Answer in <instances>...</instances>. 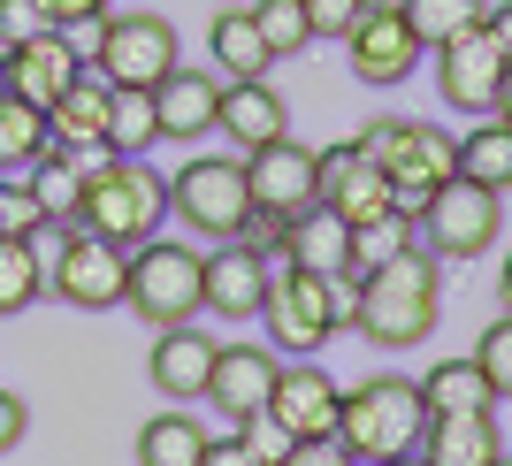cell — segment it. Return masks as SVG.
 Here are the masks:
<instances>
[{"label":"cell","mask_w":512,"mask_h":466,"mask_svg":"<svg viewBox=\"0 0 512 466\" xmlns=\"http://www.w3.org/2000/svg\"><path fill=\"white\" fill-rule=\"evenodd\" d=\"M360 329L367 344H383V352H406V344H421L428 329H436V314H444V260L428 253V245H406V253L375 260V268H360Z\"/></svg>","instance_id":"obj_1"},{"label":"cell","mask_w":512,"mask_h":466,"mask_svg":"<svg viewBox=\"0 0 512 466\" xmlns=\"http://www.w3.org/2000/svg\"><path fill=\"white\" fill-rule=\"evenodd\" d=\"M421 428H428V405H421V382L406 375H367L337 398V444L360 466L406 459L421 444Z\"/></svg>","instance_id":"obj_2"},{"label":"cell","mask_w":512,"mask_h":466,"mask_svg":"<svg viewBox=\"0 0 512 466\" xmlns=\"http://www.w3.org/2000/svg\"><path fill=\"white\" fill-rule=\"evenodd\" d=\"M169 222V176L146 169V161H100L85 176V199H77V222L69 230H92L107 245H146L153 230Z\"/></svg>","instance_id":"obj_3"},{"label":"cell","mask_w":512,"mask_h":466,"mask_svg":"<svg viewBox=\"0 0 512 466\" xmlns=\"http://www.w3.org/2000/svg\"><path fill=\"white\" fill-rule=\"evenodd\" d=\"M123 306L146 321V329L199 321V314H207V253L176 245V237H146V245H130Z\"/></svg>","instance_id":"obj_4"},{"label":"cell","mask_w":512,"mask_h":466,"mask_svg":"<svg viewBox=\"0 0 512 466\" xmlns=\"http://www.w3.org/2000/svg\"><path fill=\"white\" fill-rule=\"evenodd\" d=\"M169 214L192 237L222 245V237H245L253 222V184H245V161H184L169 176Z\"/></svg>","instance_id":"obj_5"},{"label":"cell","mask_w":512,"mask_h":466,"mask_svg":"<svg viewBox=\"0 0 512 466\" xmlns=\"http://www.w3.org/2000/svg\"><path fill=\"white\" fill-rule=\"evenodd\" d=\"M497 222H505V191H482L467 176H451L421 214H413V237H421L436 260H482L497 245Z\"/></svg>","instance_id":"obj_6"},{"label":"cell","mask_w":512,"mask_h":466,"mask_svg":"<svg viewBox=\"0 0 512 466\" xmlns=\"http://www.w3.org/2000/svg\"><path fill=\"white\" fill-rule=\"evenodd\" d=\"M92 69L107 85H130V92H153L161 77L176 69V23L169 16H107L100 23V46H92Z\"/></svg>","instance_id":"obj_7"},{"label":"cell","mask_w":512,"mask_h":466,"mask_svg":"<svg viewBox=\"0 0 512 466\" xmlns=\"http://www.w3.org/2000/svg\"><path fill=\"white\" fill-rule=\"evenodd\" d=\"M123 276H130L123 245H107L92 230H62V253L46 268V291H62L77 314H107V306H123Z\"/></svg>","instance_id":"obj_8"},{"label":"cell","mask_w":512,"mask_h":466,"mask_svg":"<svg viewBox=\"0 0 512 466\" xmlns=\"http://www.w3.org/2000/svg\"><path fill=\"white\" fill-rule=\"evenodd\" d=\"M260 321L276 329V344H283V352L314 360L321 344L337 337V329H329V276H314V268H291V260H283L276 276H268V298H260Z\"/></svg>","instance_id":"obj_9"},{"label":"cell","mask_w":512,"mask_h":466,"mask_svg":"<svg viewBox=\"0 0 512 466\" xmlns=\"http://www.w3.org/2000/svg\"><path fill=\"white\" fill-rule=\"evenodd\" d=\"M505 54H497L490 23H467V31H451L436 46V92H444L459 115H490L497 107V85H505Z\"/></svg>","instance_id":"obj_10"},{"label":"cell","mask_w":512,"mask_h":466,"mask_svg":"<svg viewBox=\"0 0 512 466\" xmlns=\"http://www.w3.org/2000/svg\"><path fill=\"white\" fill-rule=\"evenodd\" d=\"M344 54H352V77H360V85H406L428 46L413 39V23L398 16V0H383V8L367 0V16L344 31Z\"/></svg>","instance_id":"obj_11"},{"label":"cell","mask_w":512,"mask_h":466,"mask_svg":"<svg viewBox=\"0 0 512 466\" xmlns=\"http://www.w3.org/2000/svg\"><path fill=\"white\" fill-rule=\"evenodd\" d=\"M245 184H253V207L299 214V207H314V199H321V153L299 146V138L283 130V138H268V146L245 153Z\"/></svg>","instance_id":"obj_12"},{"label":"cell","mask_w":512,"mask_h":466,"mask_svg":"<svg viewBox=\"0 0 512 466\" xmlns=\"http://www.w3.org/2000/svg\"><path fill=\"white\" fill-rule=\"evenodd\" d=\"M77 77H85V54H77V46H69V31H54V23L0 54V85L16 92V100H31V107H54Z\"/></svg>","instance_id":"obj_13"},{"label":"cell","mask_w":512,"mask_h":466,"mask_svg":"<svg viewBox=\"0 0 512 466\" xmlns=\"http://www.w3.org/2000/svg\"><path fill=\"white\" fill-rule=\"evenodd\" d=\"M390 191H398V207L406 214H421L436 191L459 176V138L451 130H436V123H406V138H398V153H390Z\"/></svg>","instance_id":"obj_14"},{"label":"cell","mask_w":512,"mask_h":466,"mask_svg":"<svg viewBox=\"0 0 512 466\" xmlns=\"http://www.w3.org/2000/svg\"><path fill=\"white\" fill-rule=\"evenodd\" d=\"M214 352H222V344H214L207 329H199V321L153 329V352H146V375H153V390H161V398H176V405L207 398V382H214Z\"/></svg>","instance_id":"obj_15"},{"label":"cell","mask_w":512,"mask_h":466,"mask_svg":"<svg viewBox=\"0 0 512 466\" xmlns=\"http://www.w3.org/2000/svg\"><path fill=\"white\" fill-rule=\"evenodd\" d=\"M337 375H321L314 360L299 367H276V398H268V421L291 436V444H306V436H337Z\"/></svg>","instance_id":"obj_16"},{"label":"cell","mask_w":512,"mask_h":466,"mask_svg":"<svg viewBox=\"0 0 512 466\" xmlns=\"http://www.w3.org/2000/svg\"><path fill=\"white\" fill-rule=\"evenodd\" d=\"M321 207H337L344 222H375V214L398 207L390 176L360 153V138L352 146H321Z\"/></svg>","instance_id":"obj_17"},{"label":"cell","mask_w":512,"mask_h":466,"mask_svg":"<svg viewBox=\"0 0 512 466\" xmlns=\"http://www.w3.org/2000/svg\"><path fill=\"white\" fill-rule=\"evenodd\" d=\"M268 253L260 245H245V237H222L207 253V306L222 321H253L260 314V298H268Z\"/></svg>","instance_id":"obj_18"},{"label":"cell","mask_w":512,"mask_h":466,"mask_svg":"<svg viewBox=\"0 0 512 466\" xmlns=\"http://www.w3.org/2000/svg\"><path fill=\"white\" fill-rule=\"evenodd\" d=\"M214 100H222V77L176 62L169 77L153 85V123H161V138H169V146H199L214 130Z\"/></svg>","instance_id":"obj_19"},{"label":"cell","mask_w":512,"mask_h":466,"mask_svg":"<svg viewBox=\"0 0 512 466\" xmlns=\"http://www.w3.org/2000/svg\"><path fill=\"white\" fill-rule=\"evenodd\" d=\"M214 130L230 138V146H268L291 130V107L283 92H268V77H222V100H214Z\"/></svg>","instance_id":"obj_20"},{"label":"cell","mask_w":512,"mask_h":466,"mask_svg":"<svg viewBox=\"0 0 512 466\" xmlns=\"http://www.w3.org/2000/svg\"><path fill=\"white\" fill-rule=\"evenodd\" d=\"M207 398L222 405L230 421H253V413H268V398H276V352H268V344H222V352H214Z\"/></svg>","instance_id":"obj_21"},{"label":"cell","mask_w":512,"mask_h":466,"mask_svg":"<svg viewBox=\"0 0 512 466\" xmlns=\"http://www.w3.org/2000/svg\"><path fill=\"white\" fill-rule=\"evenodd\" d=\"M107 161V153H100ZM92 161V146H54L46 138V153L23 169V184H31V199H39V214H46V230H69L77 222V199H85V176L100 169Z\"/></svg>","instance_id":"obj_22"},{"label":"cell","mask_w":512,"mask_h":466,"mask_svg":"<svg viewBox=\"0 0 512 466\" xmlns=\"http://www.w3.org/2000/svg\"><path fill=\"white\" fill-rule=\"evenodd\" d=\"M413 451L428 466H497L505 459V436H497V413H436Z\"/></svg>","instance_id":"obj_23"},{"label":"cell","mask_w":512,"mask_h":466,"mask_svg":"<svg viewBox=\"0 0 512 466\" xmlns=\"http://www.w3.org/2000/svg\"><path fill=\"white\" fill-rule=\"evenodd\" d=\"M283 260L291 268H314V276H329V268H344L352 260V222H344L337 207H299L291 214V230H283Z\"/></svg>","instance_id":"obj_24"},{"label":"cell","mask_w":512,"mask_h":466,"mask_svg":"<svg viewBox=\"0 0 512 466\" xmlns=\"http://www.w3.org/2000/svg\"><path fill=\"white\" fill-rule=\"evenodd\" d=\"M107 100H115V85H107L100 69H85V77H77L62 100L46 107L54 146H92V153H100V138H107Z\"/></svg>","instance_id":"obj_25"},{"label":"cell","mask_w":512,"mask_h":466,"mask_svg":"<svg viewBox=\"0 0 512 466\" xmlns=\"http://www.w3.org/2000/svg\"><path fill=\"white\" fill-rule=\"evenodd\" d=\"M421 405H428V421H436V413H490L497 390H490V375H482L474 352H467V360H436L421 375Z\"/></svg>","instance_id":"obj_26"},{"label":"cell","mask_w":512,"mask_h":466,"mask_svg":"<svg viewBox=\"0 0 512 466\" xmlns=\"http://www.w3.org/2000/svg\"><path fill=\"white\" fill-rule=\"evenodd\" d=\"M207 46H214V77H268V62H276L268 39H260V23H253V8H222Z\"/></svg>","instance_id":"obj_27"},{"label":"cell","mask_w":512,"mask_h":466,"mask_svg":"<svg viewBox=\"0 0 512 466\" xmlns=\"http://www.w3.org/2000/svg\"><path fill=\"white\" fill-rule=\"evenodd\" d=\"M207 444L214 436L192 421V413H153V421L138 428V466H199Z\"/></svg>","instance_id":"obj_28"},{"label":"cell","mask_w":512,"mask_h":466,"mask_svg":"<svg viewBox=\"0 0 512 466\" xmlns=\"http://www.w3.org/2000/svg\"><path fill=\"white\" fill-rule=\"evenodd\" d=\"M459 176L482 184V191H512V123L482 115V130L459 138Z\"/></svg>","instance_id":"obj_29"},{"label":"cell","mask_w":512,"mask_h":466,"mask_svg":"<svg viewBox=\"0 0 512 466\" xmlns=\"http://www.w3.org/2000/svg\"><path fill=\"white\" fill-rule=\"evenodd\" d=\"M153 138H161V123H153V92L115 85V100H107V138H100V153H107V161H138Z\"/></svg>","instance_id":"obj_30"},{"label":"cell","mask_w":512,"mask_h":466,"mask_svg":"<svg viewBox=\"0 0 512 466\" xmlns=\"http://www.w3.org/2000/svg\"><path fill=\"white\" fill-rule=\"evenodd\" d=\"M46 138H54V130H46V107L0 92V176H23L46 153Z\"/></svg>","instance_id":"obj_31"},{"label":"cell","mask_w":512,"mask_h":466,"mask_svg":"<svg viewBox=\"0 0 512 466\" xmlns=\"http://www.w3.org/2000/svg\"><path fill=\"white\" fill-rule=\"evenodd\" d=\"M398 16H406V23H413V39L436 54L451 31H467V23L490 16V0H398Z\"/></svg>","instance_id":"obj_32"},{"label":"cell","mask_w":512,"mask_h":466,"mask_svg":"<svg viewBox=\"0 0 512 466\" xmlns=\"http://www.w3.org/2000/svg\"><path fill=\"white\" fill-rule=\"evenodd\" d=\"M46 291V260L31 237H0V314H23Z\"/></svg>","instance_id":"obj_33"},{"label":"cell","mask_w":512,"mask_h":466,"mask_svg":"<svg viewBox=\"0 0 512 466\" xmlns=\"http://www.w3.org/2000/svg\"><path fill=\"white\" fill-rule=\"evenodd\" d=\"M406 245H413V214L406 207L375 214V222H352V268H375V260L406 253Z\"/></svg>","instance_id":"obj_34"},{"label":"cell","mask_w":512,"mask_h":466,"mask_svg":"<svg viewBox=\"0 0 512 466\" xmlns=\"http://www.w3.org/2000/svg\"><path fill=\"white\" fill-rule=\"evenodd\" d=\"M253 23H260V39H268V54H299V46H314V31H306V8H299V0H260Z\"/></svg>","instance_id":"obj_35"},{"label":"cell","mask_w":512,"mask_h":466,"mask_svg":"<svg viewBox=\"0 0 512 466\" xmlns=\"http://www.w3.org/2000/svg\"><path fill=\"white\" fill-rule=\"evenodd\" d=\"M474 367L490 375L497 405H512V314H497L490 329H482V344H474Z\"/></svg>","instance_id":"obj_36"},{"label":"cell","mask_w":512,"mask_h":466,"mask_svg":"<svg viewBox=\"0 0 512 466\" xmlns=\"http://www.w3.org/2000/svg\"><path fill=\"white\" fill-rule=\"evenodd\" d=\"M46 230V214L39 199H31V184L23 176H0V237H39Z\"/></svg>","instance_id":"obj_37"},{"label":"cell","mask_w":512,"mask_h":466,"mask_svg":"<svg viewBox=\"0 0 512 466\" xmlns=\"http://www.w3.org/2000/svg\"><path fill=\"white\" fill-rule=\"evenodd\" d=\"M299 8H306V31H314V39H344V31L367 16V0H299Z\"/></svg>","instance_id":"obj_38"},{"label":"cell","mask_w":512,"mask_h":466,"mask_svg":"<svg viewBox=\"0 0 512 466\" xmlns=\"http://www.w3.org/2000/svg\"><path fill=\"white\" fill-rule=\"evenodd\" d=\"M360 268H352V260H344V268H329V329H352V321H360Z\"/></svg>","instance_id":"obj_39"},{"label":"cell","mask_w":512,"mask_h":466,"mask_svg":"<svg viewBox=\"0 0 512 466\" xmlns=\"http://www.w3.org/2000/svg\"><path fill=\"white\" fill-rule=\"evenodd\" d=\"M237 444L253 451L260 466H283V451H291V436H283V428L268 421V413H253V421H237Z\"/></svg>","instance_id":"obj_40"},{"label":"cell","mask_w":512,"mask_h":466,"mask_svg":"<svg viewBox=\"0 0 512 466\" xmlns=\"http://www.w3.org/2000/svg\"><path fill=\"white\" fill-rule=\"evenodd\" d=\"M31 31H46L39 0H0V54H8V46H23Z\"/></svg>","instance_id":"obj_41"},{"label":"cell","mask_w":512,"mask_h":466,"mask_svg":"<svg viewBox=\"0 0 512 466\" xmlns=\"http://www.w3.org/2000/svg\"><path fill=\"white\" fill-rule=\"evenodd\" d=\"M283 466H360L352 451L337 444V436H306V444H291L283 451Z\"/></svg>","instance_id":"obj_42"},{"label":"cell","mask_w":512,"mask_h":466,"mask_svg":"<svg viewBox=\"0 0 512 466\" xmlns=\"http://www.w3.org/2000/svg\"><path fill=\"white\" fill-rule=\"evenodd\" d=\"M398 138H406V123H398V115H375V123L360 130V153L375 161V169H390V153H398Z\"/></svg>","instance_id":"obj_43"},{"label":"cell","mask_w":512,"mask_h":466,"mask_svg":"<svg viewBox=\"0 0 512 466\" xmlns=\"http://www.w3.org/2000/svg\"><path fill=\"white\" fill-rule=\"evenodd\" d=\"M39 16L54 23V31H69V23H92V16H107V0H39Z\"/></svg>","instance_id":"obj_44"},{"label":"cell","mask_w":512,"mask_h":466,"mask_svg":"<svg viewBox=\"0 0 512 466\" xmlns=\"http://www.w3.org/2000/svg\"><path fill=\"white\" fill-rule=\"evenodd\" d=\"M23 428H31V405H23L16 390H0V451H16Z\"/></svg>","instance_id":"obj_45"},{"label":"cell","mask_w":512,"mask_h":466,"mask_svg":"<svg viewBox=\"0 0 512 466\" xmlns=\"http://www.w3.org/2000/svg\"><path fill=\"white\" fill-rule=\"evenodd\" d=\"M482 23H490L497 54H505V62H512V0H497V8H490V16H482Z\"/></svg>","instance_id":"obj_46"},{"label":"cell","mask_w":512,"mask_h":466,"mask_svg":"<svg viewBox=\"0 0 512 466\" xmlns=\"http://www.w3.org/2000/svg\"><path fill=\"white\" fill-rule=\"evenodd\" d=\"M199 466H260V459H253V451H245V444L230 436V444H207V459H199Z\"/></svg>","instance_id":"obj_47"},{"label":"cell","mask_w":512,"mask_h":466,"mask_svg":"<svg viewBox=\"0 0 512 466\" xmlns=\"http://www.w3.org/2000/svg\"><path fill=\"white\" fill-rule=\"evenodd\" d=\"M497 123H512V69H505V85H497V107H490Z\"/></svg>","instance_id":"obj_48"},{"label":"cell","mask_w":512,"mask_h":466,"mask_svg":"<svg viewBox=\"0 0 512 466\" xmlns=\"http://www.w3.org/2000/svg\"><path fill=\"white\" fill-rule=\"evenodd\" d=\"M497 298H505V314H512V253H505V268H497Z\"/></svg>","instance_id":"obj_49"},{"label":"cell","mask_w":512,"mask_h":466,"mask_svg":"<svg viewBox=\"0 0 512 466\" xmlns=\"http://www.w3.org/2000/svg\"><path fill=\"white\" fill-rule=\"evenodd\" d=\"M383 466H428V459H421V451H406V459H383Z\"/></svg>","instance_id":"obj_50"},{"label":"cell","mask_w":512,"mask_h":466,"mask_svg":"<svg viewBox=\"0 0 512 466\" xmlns=\"http://www.w3.org/2000/svg\"><path fill=\"white\" fill-rule=\"evenodd\" d=\"M497 466H512V451H505V459H497Z\"/></svg>","instance_id":"obj_51"},{"label":"cell","mask_w":512,"mask_h":466,"mask_svg":"<svg viewBox=\"0 0 512 466\" xmlns=\"http://www.w3.org/2000/svg\"><path fill=\"white\" fill-rule=\"evenodd\" d=\"M0 92H8V85H0Z\"/></svg>","instance_id":"obj_52"}]
</instances>
